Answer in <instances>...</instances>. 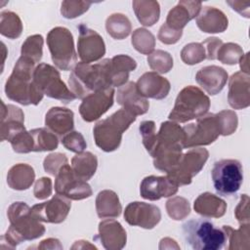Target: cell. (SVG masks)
Segmentation results:
<instances>
[{
  "label": "cell",
  "instance_id": "obj_47",
  "mask_svg": "<svg viewBox=\"0 0 250 250\" xmlns=\"http://www.w3.org/2000/svg\"><path fill=\"white\" fill-rule=\"evenodd\" d=\"M139 130L142 135L143 144H144L146 149L147 150V152L150 153L154 147L155 143H156V136H157L154 121H152V120L143 121L140 124Z\"/></svg>",
  "mask_w": 250,
  "mask_h": 250
},
{
  "label": "cell",
  "instance_id": "obj_26",
  "mask_svg": "<svg viewBox=\"0 0 250 250\" xmlns=\"http://www.w3.org/2000/svg\"><path fill=\"white\" fill-rule=\"evenodd\" d=\"M196 25L206 33H221L228 28L229 20L221 10L205 6L196 17Z\"/></svg>",
  "mask_w": 250,
  "mask_h": 250
},
{
  "label": "cell",
  "instance_id": "obj_51",
  "mask_svg": "<svg viewBox=\"0 0 250 250\" xmlns=\"http://www.w3.org/2000/svg\"><path fill=\"white\" fill-rule=\"evenodd\" d=\"M52 180L47 177H42L35 182L33 194L37 199H46L52 194Z\"/></svg>",
  "mask_w": 250,
  "mask_h": 250
},
{
  "label": "cell",
  "instance_id": "obj_20",
  "mask_svg": "<svg viewBox=\"0 0 250 250\" xmlns=\"http://www.w3.org/2000/svg\"><path fill=\"white\" fill-rule=\"evenodd\" d=\"M1 126L0 135L1 141H11V139L25 130L23 111L13 104H6L1 101Z\"/></svg>",
  "mask_w": 250,
  "mask_h": 250
},
{
  "label": "cell",
  "instance_id": "obj_27",
  "mask_svg": "<svg viewBox=\"0 0 250 250\" xmlns=\"http://www.w3.org/2000/svg\"><path fill=\"white\" fill-rule=\"evenodd\" d=\"M74 113L66 107H51L45 115V125L53 133L64 136L72 131L74 127Z\"/></svg>",
  "mask_w": 250,
  "mask_h": 250
},
{
  "label": "cell",
  "instance_id": "obj_16",
  "mask_svg": "<svg viewBox=\"0 0 250 250\" xmlns=\"http://www.w3.org/2000/svg\"><path fill=\"white\" fill-rule=\"evenodd\" d=\"M124 219L131 226L151 229L160 222L161 212L156 205L134 201L126 206Z\"/></svg>",
  "mask_w": 250,
  "mask_h": 250
},
{
  "label": "cell",
  "instance_id": "obj_49",
  "mask_svg": "<svg viewBox=\"0 0 250 250\" xmlns=\"http://www.w3.org/2000/svg\"><path fill=\"white\" fill-rule=\"evenodd\" d=\"M68 160L65 154L61 152H53L47 155L43 161V167L46 173L56 177L59 170L64 165L67 164Z\"/></svg>",
  "mask_w": 250,
  "mask_h": 250
},
{
  "label": "cell",
  "instance_id": "obj_29",
  "mask_svg": "<svg viewBox=\"0 0 250 250\" xmlns=\"http://www.w3.org/2000/svg\"><path fill=\"white\" fill-rule=\"evenodd\" d=\"M137 67L136 61L127 55H117L110 59L111 87H121L127 83L129 73Z\"/></svg>",
  "mask_w": 250,
  "mask_h": 250
},
{
  "label": "cell",
  "instance_id": "obj_14",
  "mask_svg": "<svg viewBox=\"0 0 250 250\" xmlns=\"http://www.w3.org/2000/svg\"><path fill=\"white\" fill-rule=\"evenodd\" d=\"M114 88L94 92L82 100L79 113L86 122H93L104 115L113 104Z\"/></svg>",
  "mask_w": 250,
  "mask_h": 250
},
{
  "label": "cell",
  "instance_id": "obj_30",
  "mask_svg": "<svg viewBox=\"0 0 250 250\" xmlns=\"http://www.w3.org/2000/svg\"><path fill=\"white\" fill-rule=\"evenodd\" d=\"M96 211L101 219L119 217L122 206L117 193L110 189L100 191L96 197Z\"/></svg>",
  "mask_w": 250,
  "mask_h": 250
},
{
  "label": "cell",
  "instance_id": "obj_13",
  "mask_svg": "<svg viewBox=\"0 0 250 250\" xmlns=\"http://www.w3.org/2000/svg\"><path fill=\"white\" fill-rule=\"evenodd\" d=\"M55 190L58 194L71 200H82L93 193L90 185L76 176L68 163L64 164L56 175Z\"/></svg>",
  "mask_w": 250,
  "mask_h": 250
},
{
  "label": "cell",
  "instance_id": "obj_25",
  "mask_svg": "<svg viewBox=\"0 0 250 250\" xmlns=\"http://www.w3.org/2000/svg\"><path fill=\"white\" fill-rule=\"evenodd\" d=\"M99 238L107 250H120L126 245L127 234L121 224L115 220H104L99 224Z\"/></svg>",
  "mask_w": 250,
  "mask_h": 250
},
{
  "label": "cell",
  "instance_id": "obj_11",
  "mask_svg": "<svg viewBox=\"0 0 250 250\" xmlns=\"http://www.w3.org/2000/svg\"><path fill=\"white\" fill-rule=\"evenodd\" d=\"M185 132L184 148L198 147L214 143L221 135L216 114L209 113L197 118L195 123L183 127Z\"/></svg>",
  "mask_w": 250,
  "mask_h": 250
},
{
  "label": "cell",
  "instance_id": "obj_56",
  "mask_svg": "<svg viewBox=\"0 0 250 250\" xmlns=\"http://www.w3.org/2000/svg\"><path fill=\"white\" fill-rule=\"evenodd\" d=\"M248 62H249V53H246L239 60V64H240L241 72L249 75V63H248Z\"/></svg>",
  "mask_w": 250,
  "mask_h": 250
},
{
  "label": "cell",
  "instance_id": "obj_55",
  "mask_svg": "<svg viewBox=\"0 0 250 250\" xmlns=\"http://www.w3.org/2000/svg\"><path fill=\"white\" fill-rule=\"evenodd\" d=\"M39 249H62V245L57 238L44 239L37 246Z\"/></svg>",
  "mask_w": 250,
  "mask_h": 250
},
{
  "label": "cell",
  "instance_id": "obj_18",
  "mask_svg": "<svg viewBox=\"0 0 250 250\" xmlns=\"http://www.w3.org/2000/svg\"><path fill=\"white\" fill-rule=\"evenodd\" d=\"M179 187L167 176H147L140 185L141 196L145 199L155 201L162 197H170L177 193Z\"/></svg>",
  "mask_w": 250,
  "mask_h": 250
},
{
  "label": "cell",
  "instance_id": "obj_45",
  "mask_svg": "<svg viewBox=\"0 0 250 250\" xmlns=\"http://www.w3.org/2000/svg\"><path fill=\"white\" fill-rule=\"evenodd\" d=\"M92 4L88 1H63L61 5V14L65 19H75L86 13Z\"/></svg>",
  "mask_w": 250,
  "mask_h": 250
},
{
  "label": "cell",
  "instance_id": "obj_19",
  "mask_svg": "<svg viewBox=\"0 0 250 250\" xmlns=\"http://www.w3.org/2000/svg\"><path fill=\"white\" fill-rule=\"evenodd\" d=\"M136 87L138 92L146 99L162 100L168 96L171 84L168 79L159 75L157 72L148 71L138 79Z\"/></svg>",
  "mask_w": 250,
  "mask_h": 250
},
{
  "label": "cell",
  "instance_id": "obj_35",
  "mask_svg": "<svg viewBox=\"0 0 250 250\" xmlns=\"http://www.w3.org/2000/svg\"><path fill=\"white\" fill-rule=\"evenodd\" d=\"M105 29L112 38L121 40L129 36L132 31V24L125 15L115 13L106 19Z\"/></svg>",
  "mask_w": 250,
  "mask_h": 250
},
{
  "label": "cell",
  "instance_id": "obj_43",
  "mask_svg": "<svg viewBox=\"0 0 250 250\" xmlns=\"http://www.w3.org/2000/svg\"><path fill=\"white\" fill-rule=\"evenodd\" d=\"M181 59L186 64L193 65L206 59L205 48L201 43L187 44L181 51Z\"/></svg>",
  "mask_w": 250,
  "mask_h": 250
},
{
  "label": "cell",
  "instance_id": "obj_46",
  "mask_svg": "<svg viewBox=\"0 0 250 250\" xmlns=\"http://www.w3.org/2000/svg\"><path fill=\"white\" fill-rule=\"evenodd\" d=\"M10 143L15 152L28 153L33 151V138L30 131L20 132L11 139Z\"/></svg>",
  "mask_w": 250,
  "mask_h": 250
},
{
  "label": "cell",
  "instance_id": "obj_40",
  "mask_svg": "<svg viewBox=\"0 0 250 250\" xmlns=\"http://www.w3.org/2000/svg\"><path fill=\"white\" fill-rule=\"evenodd\" d=\"M146 61L149 67L157 73H167L173 67L172 56L163 50L153 51L147 56Z\"/></svg>",
  "mask_w": 250,
  "mask_h": 250
},
{
  "label": "cell",
  "instance_id": "obj_48",
  "mask_svg": "<svg viewBox=\"0 0 250 250\" xmlns=\"http://www.w3.org/2000/svg\"><path fill=\"white\" fill-rule=\"evenodd\" d=\"M62 144L66 149L75 153L82 152L87 147L83 135L78 131H71L65 134L62 138Z\"/></svg>",
  "mask_w": 250,
  "mask_h": 250
},
{
  "label": "cell",
  "instance_id": "obj_22",
  "mask_svg": "<svg viewBox=\"0 0 250 250\" xmlns=\"http://www.w3.org/2000/svg\"><path fill=\"white\" fill-rule=\"evenodd\" d=\"M228 78L227 70L218 65L204 66L195 75L197 84L211 96L219 94L224 89Z\"/></svg>",
  "mask_w": 250,
  "mask_h": 250
},
{
  "label": "cell",
  "instance_id": "obj_41",
  "mask_svg": "<svg viewBox=\"0 0 250 250\" xmlns=\"http://www.w3.org/2000/svg\"><path fill=\"white\" fill-rule=\"evenodd\" d=\"M166 211L170 218L176 221L187 218L190 213V206L188 199L182 196H173L166 202Z\"/></svg>",
  "mask_w": 250,
  "mask_h": 250
},
{
  "label": "cell",
  "instance_id": "obj_17",
  "mask_svg": "<svg viewBox=\"0 0 250 250\" xmlns=\"http://www.w3.org/2000/svg\"><path fill=\"white\" fill-rule=\"evenodd\" d=\"M70 208V201L57 193L50 200L33 205L31 213L40 222L60 224L66 219Z\"/></svg>",
  "mask_w": 250,
  "mask_h": 250
},
{
  "label": "cell",
  "instance_id": "obj_54",
  "mask_svg": "<svg viewBox=\"0 0 250 250\" xmlns=\"http://www.w3.org/2000/svg\"><path fill=\"white\" fill-rule=\"evenodd\" d=\"M227 3L238 14L245 18H249V5L250 2H242V1H227Z\"/></svg>",
  "mask_w": 250,
  "mask_h": 250
},
{
  "label": "cell",
  "instance_id": "obj_50",
  "mask_svg": "<svg viewBox=\"0 0 250 250\" xmlns=\"http://www.w3.org/2000/svg\"><path fill=\"white\" fill-rule=\"evenodd\" d=\"M182 35H183V30L172 29L166 23H163L159 28L157 38L159 39L160 42L164 44L172 45L177 43L182 37Z\"/></svg>",
  "mask_w": 250,
  "mask_h": 250
},
{
  "label": "cell",
  "instance_id": "obj_28",
  "mask_svg": "<svg viewBox=\"0 0 250 250\" xmlns=\"http://www.w3.org/2000/svg\"><path fill=\"white\" fill-rule=\"evenodd\" d=\"M193 209L206 218H221L227 211V203L211 192H203L194 200Z\"/></svg>",
  "mask_w": 250,
  "mask_h": 250
},
{
  "label": "cell",
  "instance_id": "obj_32",
  "mask_svg": "<svg viewBox=\"0 0 250 250\" xmlns=\"http://www.w3.org/2000/svg\"><path fill=\"white\" fill-rule=\"evenodd\" d=\"M132 6L138 21L145 26H151L156 23L160 17V6L157 1L135 0Z\"/></svg>",
  "mask_w": 250,
  "mask_h": 250
},
{
  "label": "cell",
  "instance_id": "obj_7",
  "mask_svg": "<svg viewBox=\"0 0 250 250\" xmlns=\"http://www.w3.org/2000/svg\"><path fill=\"white\" fill-rule=\"evenodd\" d=\"M209 108V97L200 88L189 85L178 94L168 118L176 123H186L205 115Z\"/></svg>",
  "mask_w": 250,
  "mask_h": 250
},
{
  "label": "cell",
  "instance_id": "obj_5",
  "mask_svg": "<svg viewBox=\"0 0 250 250\" xmlns=\"http://www.w3.org/2000/svg\"><path fill=\"white\" fill-rule=\"evenodd\" d=\"M135 120L136 115L122 107L109 117L97 122L93 129L97 146L105 152L117 149L121 144L123 133Z\"/></svg>",
  "mask_w": 250,
  "mask_h": 250
},
{
  "label": "cell",
  "instance_id": "obj_38",
  "mask_svg": "<svg viewBox=\"0 0 250 250\" xmlns=\"http://www.w3.org/2000/svg\"><path fill=\"white\" fill-rule=\"evenodd\" d=\"M131 43L139 53L149 55L154 50L155 37L149 30L140 27L133 31Z\"/></svg>",
  "mask_w": 250,
  "mask_h": 250
},
{
  "label": "cell",
  "instance_id": "obj_2",
  "mask_svg": "<svg viewBox=\"0 0 250 250\" xmlns=\"http://www.w3.org/2000/svg\"><path fill=\"white\" fill-rule=\"evenodd\" d=\"M10 227L2 235L1 242H6L5 248H16L22 241L33 240L42 236L46 229L31 213V208L24 202L12 203L7 211Z\"/></svg>",
  "mask_w": 250,
  "mask_h": 250
},
{
  "label": "cell",
  "instance_id": "obj_1",
  "mask_svg": "<svg viewBox=\"0 0 250 250\" xmlns=\"http://www.w3.org/2000/svg\"><path fill=\"white\" fill-rule=\"evenodd\" d=\"M184 141L183 127L174 121L162 122L154 147L149 153L153 159V166L166 173L172 170L183 155Z\"/></svg>",
  "mask_w": 250,
  "mask_h": 250
},
{
  "label": "cell",
  "instance_id": "obj_33",
  "mask_svg": "<svg viewBox=\"0 0 250 250\" xmlns=\"http://www.w3.org/2000/svg\"><path fill=\"white\" fill-rule=\"evenodd\" d=\"M97 167V156L90 151L79 152L71 159L72 170L74 171L76 176L86 182L95 175Z\"/></svg>",
  "mask_w": 250,
  "mask_h": 250
},
{
  "label": "cell",
  "instance_id": "obj_8",
  "mask_svg": "<svg viewBox=\"0 0 250 250\" xmlns=\"http://www.w3.org/2000/svg\"><path fill=\"white\" fill-rule=\"evenodd\" d=\"M47 45L55 65L63 71L72 69L77 63V55L71 32L63 26L52 28L47 34Z\"/></svg>",
  "mask_w": 250,
  "mask_h": 250
},
{
  "label": "cell",
  "instance_id": "obj_36",
  "mask_svg": "<svg viewBox=\"0 0 250 250\" xmlns=\"http://www.w3.org/2000/svg\"><path fill=\"white\" fill-rule=\"evenodd\" d=\"M30 133L33 138V151H50L59 146L58 137L48 128H35Z\"/></svg>",
  "mask_w": 250,
  "mask_h": 250
},
{
  "label": "cell",
  "instance_id": "obj_42",
  "mask_svg": "<svg viewBox=\"0 0 250 250\" xmlns=\"http://www.w3.org/2000/svg\"><path fill=\"white\" fill-rule=\"evenodd\" d=\"M244 55L242 48L232 42L226 43L219 48L217 52V60H219L222 63L233 65L239 62V60Z\"/></svg>",
  "mask_w": 250,
  "mask_h": 250
},
{
  "label": "cell",
  "instance_id": "obj_23",
  "mask_svg": "<svg viewBox=\"0 0 250 250\" xmlns=\"http://www.w3.org/2000/svg\"><path fill=\"white\" fill-rule=\"evenodd\" d=\"M117 104L131 111L136 116L146 113L149 107L148 101L137 90L136 83L130 81L119 87L116 94Z\"/></svg>",
  "mask_w": 250,
  "mask_h": 250
},
{
  "label": "cell",
  "instance_id": "obj_12",
  "mask_svg": "<svg viewBox=\"0 0 250 250\" xmlns=\"http://www.w3.org/2000/svg\"><path fill=\"white\" fill-rule=\"evenodd\" d=\"M209 152L204 147H195L183 153L179 163L167 174V177L178 187L189 185L192 178L204 167Z\"/></svg>",
  "mask_w": 250,
  "mask_h": 250
},
{
  "label": "cell",
  "instance_id": "obj_15",
  "mask_svg": "<svg viewBox=\"0 0 250 250\" xmlns=\"http://www.w3.org/2000/svg\"><path fill=\"white\" fill-rule=\"evenodd\" d=\"M78 28L77 50L81 62L91 63L101 60L105 54V45L102 36L84 24H80Z\"/></svg>",
  "mask_w": 250,
  "mask_h": 250
},
{
  "label": "cell",
  "instance_id": "obj_9",
  "mask_svg": "<svg viewBox=\"0 0 250 250\" xmlns=\"http://www.w3.org/2000/svg\"><path fill=\"white\" fill-rule=\"evenodd\" d=\"M33 82L38 90L49 98L69 104L76 98L61 78L60 72L49 63H39L33 72Z\"/></svg>",
  "mask_w": 250,
  "mask_h": 250
},
{
  "label": "cell",
  "instance_id": "obj_31",
  "mask_svg": "<svg viewBox=\"0 0 250 250\" xmlns=\"http://www.w3.org/2000/svg\"><path fill=\"white\" fill-rule=\"evenodd\" d=\"M35 180L34 169L26 163H18L10 168L7 174V184L12 189L25 190Z\"/></svg>",
  "mask_w": 250,
  "mask_h": 250
},
{
  "label": "cell",
  "instance_id": "obj_4",
  "mask_svg": "<svg viewBox=\"0 0 250 250\" xmlns=\"http://www.w3.org/2000/svg\"><path fill=\"white\" fill-rule=\"evenodd\" d=\"M36 63L28 58L21 56L5 84L7 98L22 105H37L43 99V94L33 82V72Z\"/></svg>",
  "mask_w": 250,
  "mask_h": 250
},
{
  "label": "cell",
  "instance_id": "obj_6",
  "mask_svg": "<svg viewBox=\"0 0 250 250\" xmlns=\"http://www.w3.org/2000/svg\"><path fill=\"white\" fill-rule=\"evenodd\" d=\"M182 229L186 242L194 250H220L228 241L224 229L205 219L189 220Z\"/></svg>",
  "mask_w": 250,
  "mask_h": 250
},
{
  "label": "cell",
  "instance_id": "obj_24",
  "mask_svg": "<svg viewBox=\"0 0 250 250\" xmlns=\"http://www.w3.org/2000/svg\"><path fill=\"white\" fill-rule=\"evenodd\" d=\"M201 8L202 4L198 1H179L169 11L165 23L172 29L183 30L188 21L198 16Z\"/></svg>",
  "mask_w": 250,
  "mask_h": 250
},
{
  "label": "cell",
  "instance_id": "obj_52",
  "mask_svg": "<svg viewBox=\"0 0 250 250\" xmlns=\"http://www.w3.org/2000/svg\"><path fill=\"white\" fill-rule=\"evenodd\" d=\"M234 216L240 225L249 224V197L247 194L240 196V200L234 209Z\"/></svg>",
  "mask_w": 250,
  "mask_h": 250
},
{
  "label": "cell",
  "instance_id": "obj_34",
  "mask_svg": "<svg viewBox=\"0 0 250 250\" xmlns=\"http://www.w3.org/2000/svg\"><path fill=\"white\" fill-rule=\"evenodd\" d=\"M227 234L229 240L228 249L229 250H243L250 247V225L242 224L239 229H234L230 226H223L222 228Z\"/></svg>",
  "mask_w": 250,
  "mask_h": 250
},
{
  "label": "cell",
  "instance_id": "obj_44",
  "mask_svg": "<svg viewBox=\"0 0 250 250\" xmlns=\"http://www.w3.org/2000/svg\"><path fill=\"white\" fill-rule=\"evenodd\" d=\"M216 117L218 119L222 136H229L236 131L238 119L237 114L233 110H222L216 113Z\"/></svg>",
  "mask_w": 250,
  "mask_h": 250
},
{
  "label": "cell",
  "instance_id": "obj_10",
  "mask_svg": "<svg viewBox=\"0 0 250 250\" xmlns=\"http://www.w3.org/2000/svg\"><path fill=\"white\" fill-rule=\"evenodd\" d=\"M216 191L223 196L236 193L243 182V169L236 159H222L216 161L211 171Z\"/></svg>",
  "mask_w": 250,
  "mask_h": 250
},
{
  "label": "cell",
  "instance_id": "obj_3",
  "mask_svg": "<svg viewBox=\"0 0 250 250\" xmlns=\"http://www.w3.org/2000/svg\"><path fill=\"white\" fill-rule=\"evenodd\" d=\"M68 85L75 98L82 100L94 92L110 88V59L94 64L77 62L69 75Z\"/></svg>",
  "mask_w": 250,
  "mask_h": 250
},
{
  "label": "cell",
  "instance_id": "obj_53",
  "mask_svg": "<svg viewBox=\"0 0 250 250\" xmlns=\"http://www.w3.org/2000/svg\"><path fill=\"white\" fill-rule=\"evenodd\" d=\"M206 52V59L216 60L217 52L219 48L223 45V41L217 37H208L202 43Z\"/></svg>",
  "mask_w": 250,
  "mask_h": 250
},
{
  "label": "cell",
  "instance_id": "obj_39",
  "mask_svg": "<svg viewBox=\"0 0 250 250\" xmlns=\"http://www.w3.org/2000/svg\"><path fill=\"white\" fill-rule=\"evenodd\" d=\"M43 37L40 34L28 36L21 45V56L25 57L38 63L43 55Z\"/></svg>",
  "mask_w": 250,
  "mask_h": 250
},
{
  "label": "cell",
  "instance_id": "obj_21",
  "mask_svg": "<svg viewBox=\"0 0 250 250\" xmlns=\"http://www.w3.org/2000/svg\"><path fill=\"white\" fill-rule=\"evenodd\" d=\"M250 77L241 71L233 73L229 81L228 102L234 109H243L250 104Z\"/></svg>",
  "mask_w": 250,
  "mask_h": 250
},
{
  "label": "cell",
  "instance_id": "obj_37",
  "mask_svg": "<svg viewBox=\"0 0 250 250\" xmlns=\"http://www.w3.org/2000/svg\"><path fill=\"white\" fill-rule=\"evenodd\" d=\"M22 32V23L20 17L11 11H4L0 15V33L10 39H16Z\"/></svg>",
  "mask_w": 250,
  "mask_h": 250
}]
</instances>
